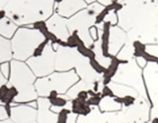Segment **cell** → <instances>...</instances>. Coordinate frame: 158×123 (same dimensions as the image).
I'll list each match as a JSON object with an SVG mask.
<instances>
[{"mask_svg": "<svg viewBox=\"0 0 158 123\" xmlns=\"http://www.w3.org/2000/svg\"><path fill=\"white\" fill-rule=\"evenodd\" d=\"M54 0H11L3 11L17 26L48 20L53 13Z\"/></svg>", "mask_w": 158, "mask_h": 123, "instance_id": "obj_1", "label": "cell"}, {"mask_svg": "<svg viewBox=\"0 0 158 123\" xmlns=\"http://www.w3.org/2000/svg\"><path fill=\"white\" fill-rule=\"evenodd\" d=\"M100 93H101L102 98L103 97H111V98L115 97V93H114L113 89L110 86H104L101 89Z\"/></svg>", "mask_w": 158, "mask_h": 123, "instance_id": "obj_18", "label": "cell"}, {"mask_svg": "<svg viewBox=\"0 0 158 123\" xmlns=\"http://www.w3.org/2000/svg\"><path fill=\"white\" fill-rule=\"evenodd\" d=\"M85 7L84 0H60L57 3V14L63 18H70Z\"/></svg>", "mask_w": 158, "mask_h": 123, "instance_id": "obj_10", "label": "cell"}, {"mask_svg": "<svg viewBox=\"0 0 158 123\" xmlns=\"http://www.w3.org/2000/svg\"><path fill=\"white\" fill-rule=\"evenodd\" d=\"M4 119H8L6 112L4 109V105H0V120H4Z\"/></svg>", "mask_w": 158, "mask_h": 123, "instance_id": "obj_24", "label": "cell"}, {"mask_svg": "<svg viewBox=\"0 0 158 123\" xmlns=\"http://www.w3.org/2000/svg\"><path fill=\"white\" fill-rule=\"evenodd\" d=\"M79 81V77L74 70L65 72H53L46 77L38 78L35 82V89L38 97H47L54 91L59 95H65L74 84Z\"/></svg>", "mask_w": 158, "mask_h": 123, "instance_id": "obj_4", "label": "cell"}, {"mask_svg": "<svg viewBox=\"0 0 158 123\" xmlns=\"http://www.w3.org/2000/svg\"><path fill=\"white\" fill-rule=\"evenodd\" d=\"M113 0H100V2L103 4H106V5H110V3H112Z\"/></svg>", "mask_w": 158, "mask_h": 123, "instance_id": "obj_27", "label": "cell"}, {"mask_svg": "<svg viewBox=\"0 0 158 123\" xmlns=\"http://www.w3.org/2000/svg\"><path fill=\"white\" fill-rule=\"evenodd\" d=\"M102 101V97H101V93H96L95 96H92V97H89L88 100L86 101V103L89 106H99L101 103Z\"/></svg>", "mask_w": 158, "mask_h": 123, "instance_id": "obj_16", "label": "cell"}, {"mask_svg": "<svg viewBox=\"0 0 158 123\" xmlns=\"http://www.w3.org/2000/svg\"><path fill=\"white\" fill-rule=\"evenodd\" d=\"M27 65L30 67L35 76L38 78L46 77L54 71L56 63V51L52 46V43H47L42 55L38 57H30L26 60Z\"/></svg>", "mask_w": 158, "mask_h": 123, "instance_id": "obj_7", "label": "cell"}, {"mask_svg": "<svg viewBox=\"0 0 158 123\" xmlns=\"http://www.w3.org/2000/svg\"><path fill=\"white\" fill-rule=\"evenodd\" d=\"M103 6L97 3L90 5L86 9L81 10L67 20V29L69 34L76 32L83 43L87 47L92 46L93 41L89 34V29L95 23L96 16L103 11Z\"/></svg>", "mask_w": 158, "mask_h": 123, "instance_id": "obj_5", "label": "cell"}, {"mask_svg": "<svg viewBox=\"0 0 158 123\" xmlns=\"http://www.w3.org/2000/svg\"><path fill=\"white\" fill-rule=\"evenodd\" d=\"M47 41L44 34L36 29L20 28L11 38L13 59L26 61L33 56V53L40 44Z\"/></svg>", "mask_w": 158, "mask_h": 123, "instance_id": "obj_3", "label": "cell"}, {"mask_svg": "<svg viewBox=\"0 0 158 123\" xmlns=\"http://www.w3.org/2000/svg\"><path fill=\"white\" fill-rule=\"evenodd\" d=\"M11 1V0H0V11H3L4 7Z\"/></svg>", "mask_w": 158, "mask_h": 123, "instance_id": "obj_25", "label": "cell"}, {"mask_svg": "<svg viewBox=\"0 0 158 123\" xmlns=\"http://www.w3.org/2000/svg\"><path fill=\"white\" fill-rule=\"evenodd\" d=\"M89 64H90L91 68L98 74V75H101V74H103L104 72H105V70H106V68L103 67L101 64L96 60L95 58L89 59Z\"/></svg>", "mask_w": 158, "mask_h": 123, "instance_id": "obj_15", "label": "cell"}, {"mask_svg": "<svg viewBox=\"0 0 158 123\" xmlns=\"http://www.w3.org/2000/svg\"><path fill=\"white\" fill-rule=\"evenodd\" d=\"M151 123H158V117H154L151 120Z\"/></svg>", "mask_w": 158, "mask_h": 123, "instance_id": "obj_29", "label": "cell"}, {"mask_svg": "<svg viewBox=\"0 0 158 123\" xmlns=\"http://www.w3.org/2000/svg\"><path fill=\"white\" fill-rule=\"evenodd\" d=\"M0 123H14L10 118H8V119H4V120H0Z\"/></svg>", "mask_w": 158, "mask_h": 123, "instance_id": "obj_28", "label": "cell"}, {"mask_svg": "<svg viewBox=\"0 0 158 123\" xmlns=\"http://www.w3.org/2000/svg\"><path fill=\"white\" fill-rule=\"evenodd\" d=\"M122 100H123V102H122V105H125V106H131L132 105L133 103H135V97H131V96H125L123 97H122Z\"/></svg>", "mask_w": 158, "mask_h": 123, "instance_id": "obj_20", "label": "cell"}, {"mask_svg": "<svg viewBox=\"0 0 158 123\" xmlns=\"http://www.w3.org/2000/svg\"><path fill=\"white\" fill-rule=\"evenodd\" d=\"M10 119L14 123H38L37 109L22 103L20 105H12Z\"/></svg>", "mask_w": 158, "mask_h": 123, "instance_id": "obj_9", "label": "cell"}, {"mask_svg": "<svg viewBox=\"0 0 158 123\" xmlns=\"http://www.w3.org/2000/svg\"><path fill=\"white\" fill-rule=\"evenodd\" d=\"M85 1H86V2H88V3H91V2H93V1H94V0H85Z\"/></svg>", "mask_w": 158, "mask_h": 123, "instance_id": "obj_30", "label": "cell"}, {"mask_svg": "<svg viewBox=\"0 0 158 123\" xmlns=\"http://www.w3.org/2000/svg\"><path fill=\"white\" fill-rule=\"evenodd\" d=\"M88 97H89V95H88V91H81V92H79L75 98H78V100H80V101H86L88 100Z\"/></svg>", "mask_w": 158, "mask_h": 123, "instance_id": "obj_22", "label": "cell"}, {"mask_svg": "<svg viewBox=\"0 0 158 123\" xmlns=\"http://www.w3.org/2000/svg\"><path fill=\"white\" fill-rule=\"evenodd\" d=\"M75 69L78 77H84L90 71L91 66L89 59L83 57L76 48L59 46L56 50V63L54 70L58 72H65Z\"/></svg>", "mask_w": 158, "mask_h": 123, "instance_id": "obj_6", "label": "cell"}, {"mask_svg": "<svg viewBox=\"0 0 158 123\" xmlns=\"http://www.w3.org/2000/svg\"><path fill=\"white\" fill-rule=\"evenodd\" d=\"M17 30L18 26L8 17L0 19V36L1 37L7 39H11Z\"/></svg>", "mask_w": 158, "mask_h": 123, "instance_id": "obj_12", "label": "cell"}, {"mask_svg": "<svg viewBox=\"0 0 158 123\" xmlns=\"http://www.w3.org/2000/svg\"><path fill=\"white\" fill-rule=\"evenodd\" d=\"M37 122L38 123H56L57 114L51 110V105L47 97H38Z\"/></svg>", "mask_w": 158, "mask_h": 123, "instance_id": "obj_11", "label": "cell"}, {"mask_svg": "<svg viewBox=\"0 0 158 123\" xmlns=\"http://www.w3.org/2000/svg\"><path fill=\"white\" fill-rule=\"evenodd\" d=\"M70 112L69 108H62V109L57 113L56 123H67V116Z\"/></svg>", "mask_w": 158, "mask_h": 123, "instance_id": "obj_17", "label": "cell"}, {"mask_svg": "<svg viewBox=\"0 0 158 123\" xmlns=\"http://www.w3.org/2000/svg\"><path fill=\"white\" fill-rule=\"evenodd\" d=\"M77 115L74 114L72 112H69L68 113V116H67V123H76L77 121Z\"/></svg>", "mask_w": 158, "mask_h": 123, "instance_id": "obj_23", "label": "cell"}, {"mask_svg": "<svg viewBox=\"0 0 158 123\" xmlns=\"http://www.w3.org/2000/svg\"><path fill=\"white\" fill-rule=\"evenodd\" d=\"M6 83H7V80L3 77L1 72H0V87H1L2 85H4V84H6Z\"/></svg>", "mask_w": 158, "mask_h": 123, "instance_id": "obj_26", "label": "cell"}, {"mask_svg": "<svg viewBox=\"0 0 158 123\" xmlns=\"http://www.w3.org/2000/svg\"><path fill=\"white\" fill-rule=\"evenodd\" d=\"M12 59L13 54L10 39L0 36V64L4 62H10Z\"/></svg>", "mask_w": 158, "mask_h": 123, "instance_id": "obj_14", "label": "cell"}, {"mask_svg": "<svg viewBox=\"0 0 158 123\" xmlns=\"http://www.w3.org/2000/svg\"><path fill=\"white\" fill-rule=\"evenodd\" d=\"M36 80L37 77L26 62L15 59L10 61V76L7 85L15 87L18 91V96L14 102L26 103L37 100L38 93L35 89Z\"/></svg>", "mask_w": 158, "mask_h": 123, "instance_id": "obj_2", "label": "cell"}, {"mask_svg": "<svg viewBox=\"0 0 158 123\" xmlns=\"http://www.w3.org/2000/svg\"><path fill=\"white\" fill-rule=\"evenodd\" d=\"M89 34H90V38H92V41H97L98 39V29L96 27H91L89 29Z\"/></svg>", "mask_w": 158, "mask_h": 123, "instance_id": "obj_21", "label": "cell"}, {"mask_svg": "<svg viewBox=\"0 0 158 123\" xmlns=\"http://www.w3.org/2000/svg\"><path fill=\"white\" fill-rule=\"evenodd\" d=\"M69 110L77 116H87L92 112V107L89 106L86 101H80L78 98H73L70 101Z\"/></svg>", "mask_w": 158, "mask_h": 123, "instance_id": "obj_13", "label": "cell"}, {"mask_svg": "<svg viewBox=\"0 0 158 123\" xmlns=\"http://www.w3.org/2000/svg\"><path fill=\"white\" fill-rule=\"evenodd\" d=\"M0 72H1L3 77L8 81L10 76V62H4L0 64Z\"/></svg>", "mask_w": 158, "mask_h": 123, "instance_id": "obj_19", "label": "cell"}, {"mask_svg": "<svg viewBox=\"0 0 158 123\" xmlns=\"http://www.w3.org/2000/svg\"><path fill=\"white\" fill-rule=\"evenodd\" d=\"M46 27L49 33L56 37L58 41L65 42L69 37L67 29V19L59 16L57 13L52 14L48 20H46Z\"/></svg>", "mask_w": 158, "mask_h": 123, "instance_id": "obj_8", "label": "cell"}]
</instances>
